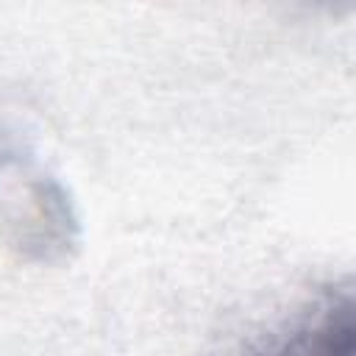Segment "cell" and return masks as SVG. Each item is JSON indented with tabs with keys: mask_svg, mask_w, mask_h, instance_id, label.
<instances>
[{
	"mask_svg": "<svg viewBox=\"0 0 356 356\" xmlns=\"http://www.w3.org/2000/svg\"><path fill=\"white\" fill-rule=\"evenodd\" d=\"M284 356H353V320L350 306L328 309V314L300 337Z\"/></svg>",
	"mask_w": 356,
	"mask_h": 356,
	"instance_id": "obj_1",
	"label": "cell"
}]
</instances>
